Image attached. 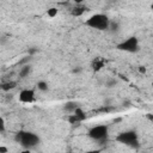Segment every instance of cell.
Listing matches in <instances>:
<instances>
[{
  "label": "cell",
  "instance_id": "17",
  "mask_svg": "<svg viewBox=\"0 0 153 153\" xmlns=\"http://www.w3.org/2000/svg\"><path fill=\"white\" fill-rule=\"evenodd\" d=\"M139 72L141 73V74H146V72H147V69H146V67H143V66H139Z\"/></svg>",
  "mask_w": 153,
  "mask_h": 153
},
{
  "label": "cell",
  "instance_id": "20",
  "mask_svg": "<svg viewBox=\"0 0 153 153\" xmlns=\"http://www.w3.org/2000/svg\"><path fill=\"white\" fill-rule=\"evenodd\" d=\"M151 10H152V11H153V2H152V4H151Z\"/></svg>",
  "mask_w": 153,
  "mask_h": 153
},
{
  "label": "cell",
  "instance_id": "8",
  "mask_svg": "<svg viewBox=\"0 0 153 153\" xmlns=\"http://www.w3.org/2000/svg\"><path fill=\"white\" fill-rule=\"evenodd\" d=\"M104 63H105V61H104V59H102V57H96L93 61H92V69L93 71H99V69H102L103 67H104Z\"/></svg>",
  "mask_w": 153,
  "mask_h": 153
},
{
  "label": "cell",
  "instance_id": "1",
  "mask_svg": "<svg viewBox=\"0 0 153 153\" xmlns=\"http://www.w3.org/2000/svg\"><path fill=\"white\" fill-rule=\"evenodd\" d=\"M85 24H86V26H88L91 29H94L98 31H105V30L110 29L111 20L104 13H94L85 20Z\"/></svg>",
  "mask_w": 153,
  "mask_h": 153
},
{
  "label": "cell",
  "instance_id": "4",
  "mask_svg": "<svg viewBox=\"0 0 153 153\" xmlns=\"http://www.w3.org/2000/svg\"><path fill=\"white\" fill-rule=\"evenodd\" d=\"M116 140L120 143H123V145L130 146V147L139 145V135L135 130H124L116 136Z\"/></svg>",
  "mask_w": 153,
  "mask_h": 153
},
{
  "label": "cell",
  "instance_id": "15",
  "mask_svg": "<svg viewBox=\"0 0 153 153\" xmlns=\"http://www.w3.org/2000/svg\"><path fill=\"white\" fill-rule=\"evenodd\" d=\"M5 130H6V122H5V118L1 116L0 117V133L4 134Z\"/></svg>",
  "mask_w": 153,
  "mask_h": 153
},
{
  "label": "cell",
  "instance_id": "9",
  "mask_svg": "<svg viewBox=\"0 0 153 153\" xmlns=\"http://www.w3.org/2000/svg\"><path fill=\"white\" fill-rule=\"evenodd\" d=\"M30 73H31V65H29V63L22 65V67H20V69H19V76H20L22 79H24V78H26Z\"/></svg>",
  "mask_w": 153,
  "mask_h": 153
},
{
  "label": "cell",
  "instance_id": "10",
  "mask_svg": "<svg viewBox=\"0 0 153 153\" xmlns=\"http://www.w3.org/2000/svg\"><path fill=\"white\" fill-rule=\"evenodd\" d=\"M86 10L87 8L85 6H82V4L81 5H75L73 7V10H72V14L75 16V17H80V16H82L86 12Z\"/></svg>",
  "mask_w": 153,
  "mask_h": 153
},
{
  "label": "cell",
  "instance_id": "12",
  "mask_svg": "<svg viewBox=\"0 0 153 153\" xmlns=\"http://www.w3.org/2000/svg\"><path fill=\"white\" fill-rule=\"evenodd\" d=\"M16 85H17L16 81H7V82H4V84L1 85V88H2L4 91H10V90L14 88Z\"/></svg>",
  "mask_w": 153,
  "mask_h": 153
},
{
  "label": "cell",
  "instance_id": "7",
  "mask_svg": "<svg viewBox=\"0 0 153 153\" xmlns=\"http://www.w3.org/2000/svg\"><path fill=\"white\" fill-rule=\"evenodd\" d=\"M85 118H86L85 111H84L80 106H78V108L72 112V115L68 117V121H69L71 123H79V122H82Z\"/></svg>",
  "mask_w": 153,
  "mask_h": 153
},
{
  "label": "cell",
  "instance_id": "2",
  "mask_svg": "<svg viewBox=\"0 0 153 153\" xmlns=\"http://www.w3.org/2000/svg\"><path fill=\"white\" fill-rule=\"evenodd\" d=\"M14 140H16V142L20 143V146H23L26 149H31L39 143L38 135H36L32 131H26V130L18 131L14 135Z\"/></svg>",
  "mask_w": 153,
  "mask_h": 153
},
{
  "label": "cell",
  "instance_id": "5",
  "mask_svg": "<svg viewBox=\"0 0 153 153\" xmlns=\"http://www.w3.org/2000/svg\"><path fill=\"white\" fill-rule=\"evenodd\" d=\"M117 49L124 53H136L140 49V42L139 38L135 36H130L128 38H126L124 41L120 42L117 44Z\"/></svg>",
  "mask_w": 153,
  "mask_h": 153
},
{
  "label": "cell",
  "instance_id": "13",
  "mask_svg": "<svg viewBox=\"0 0 153 153\" xmlns=\"http://www.w3.org/2000/svg\"><path fill=\"white\" fill-rule=\"evenodd\" d=\"M37 88L39 90V91H42V92H45V91H48V88H49V86H48V82L47 81H44V80H39L38 82H37Z\"/></svg>",
  "mask_w": 153,
  "mask_h": 153
},
{
  "label": "cell",
  "instance_id": "19",
  "mask_svg": "<svg viewBox=\"0 0 153 153\" xmlns=\"http://www.w3.org/2000/svg\"><path fill=\"white\" fill-rule=\"evenodd\" d=\"M71 1H73L75 5H81V4H84L85 0H71Z\"/></svg>",
  "mask_w": 153,
  "mask_h": 153
},
{
  "label": "cell",
  "instance_id": "16",
  "mask_svg": "<svg viewBox=\"0 0 153 153\" xmlns=\"http://www.w3.org/2000/svg\"><path fill=\"white\" fill-rule=\"evenodd\" d=\"M115 85H117V80L115 78H111L106 81V87H114Z\"/></svg>",
  "mask_w": 153,
  "mask_h": 153
},
{
  "label": "cell",
  "instance_id": "11",
  "mask_svg": "<svg viewBox=\"0 0 153 153\" xmlns=\"http://www.w3.org/2000/svg\"><path fill=\"white\" fill-rule=\"evenodd\" d=\"M78 106H79V105H78L76 102H67V103L65 104L63 109H65V111H67V112H73Z\"/></svg>",
  "mask_w": 153,
  "mask_h": 153
},
{
  "label": "cell",
  "instance_id": "3",
  "mask_svg": "<svg viewBox=\"0 0 153 153\" xmlns=\"http://www.w3.org/2000/svg\"><path fill=\"white\" fill-rule=\"evenodd\" d=\"M88 136L93 140V141H105L109 136V127L105 124H98V126H93L88 129L87 131Z\"/></svg>",
  "mask_w": 153,
  "mask_h": 153
},
{
  "label": "cell",
  "instance_id": "18",
  "mask_svg": "<svg viewBox=\"0 0 153 153\" xmlns=\"http://www.w3.org/2000/svg\"><path fill=\"white\" fill-rule=\"evenodd\" d=\"M8 152V148L5 147V146H0V153H7Z\"/></svg>",
  "mask_w": 153,
  "mask_h": 153
},
{
  "label": "cell",
  "instance_id": "14",
  "mask_svg": "<svg viewBox=\"0 0 153 153\" xmlns=\"http://www.w3.org/2000/svg\"><path fill=\"white\" fill-rule=\"evenodd\" d=\"M57 14H59L57 7H49V8L47 10V16H48L49 18H55Z\"/></svg>",
  "mask_w": 153,
  "mask_h": 153
},
{
  "label": "cell",
  "instance_id": "6",
  "mask_svg": "<svg viewBox=\"0 0 153 153\" xmlns=\"http://www.w3.org/2000/svg\"><path fill=\"white\" fill-rule=\"evenodd\" d=\"M18 99L20 103H24V104H31L35 102L36 99V93H35V90L32 88H23L19 91L18 93Z\"/></svg>",
  "mask_w": 153,
  "mask_h": 153
}]
</instances>
